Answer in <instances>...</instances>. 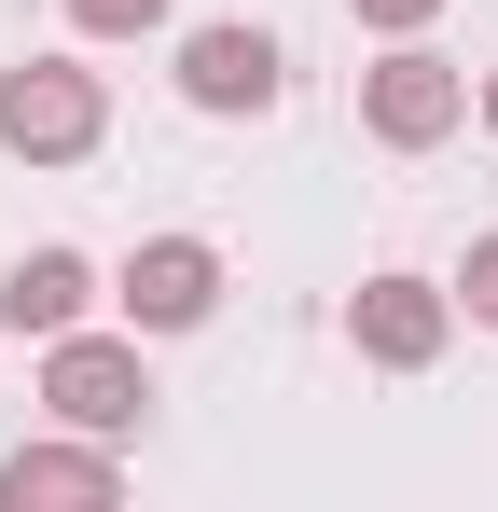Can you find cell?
<instances>
[{"label":"cell","mask_w":498,"mask_h":512,"mask_svg":"<svg viewBox=\"0 0 498 512\" xmlns=\"http://www.w3.org/2000/svg\"><path fill=\"white\" fill-rule=\"evenodd\" d=\"M443 291H457V319H471V333H498V236H471V250H457V277H443Z\"/></svg>","instance_id":"obj_10"},{"label":"cell","mask_w":498,"mask_h":512,"mask_svg":"<svg viewBox=\"0 0 498 512\" xmlns=\"http://www.w3.org/2000/svg\"><path fill=\"white\" fill-rule=\"evenodd\" d=\"M346 14H360V28H374V42H402V28H429V14H443V0H346Z\"/></svg>","instance_id":"obj_11"},{"label":"cell","mask_w":498,"mask_h":512,"mask_svg":"<svg viewBox=\"0 0 498 512\" xmlns=\"http://www.w3.org/2000/svg\"><path fill=\"white\" fill-rule=\"evenodd\" d=\"M111 499H125V443L97 429H28L0 457V512H111Z\"/></svg>","instance_id":"obj_7"},{"label":"cell","mask_w":498,"mask_h":512,"mask_svg":"<svg viewBox=\"0 0 498 512\" xmlns=\"http://www.w3.org/2000/svg\"><path fill=\"white\" fill-rule=\"evenodd\" d=\"M56 14H70L83 42H153V28L180 14V0H56Z\"/></svg>","instance_id":"obj_9"},{"label":"cell","mask_w":498,"mask_h":512,"mask_svg":"<svg viewBox=\"0 0 498 512\" xmlns=\"http://www.w3.org/2000/svg\"><path fill=\"white\" fill-rule=\"evenodd\" d=\"M97 305H111V277H97L70 236H42V250H14V263H0V333H14V346H56V333H83Z\"/></svg>","instance_id":"obj_8"},{"label":"cell","mask_w":498,"mask_h":512,"mask_svg":"<svg viewBox=\"0 0 498 512\" xmlns=\"http://www.w3.org/2000/svg\"><path fill=\"white\" fill-rule=\"evenodd\" d=\"M346 346H360L374 374H429V360L457 346V291L415 277V263H374V277L346 291Z\"/></svg>","instance_id":"obj_6"},{"label":"cell","mask_w":498,"mask_h":512,"mask_svg":"<svg viewBox=\"0 0 498 512\" xmlns=\"http://www.w3.org/2000/svg\"><path fill=\"white\" fill-rule=\"evenodd\" d=\"M42 416L56 429H97V443H139L153 429V360H139V333L111 319H83V333H56L42 346Z\"/></svg>","instance_id":"obj_1"},{"label":"cell","mask_w":498,"mask_h":512,"mask_svg":"<svg viewBox=\"0 0 498 512\" xmlns=\"http://www.w3.org/2000/svg\"><path fill=\"white\" fill-rule=\"evenodd\" d=\"M471 125H485V139H498V70H471Z\"/></svg>","instance_id":"obj_12"},{"label":"cell","mask_w":498,"mask_h":512,"mask_svg":"<svg viewBox=\"0 0 498 512\" xmlns=\"http://www.w3.org/2000/svg\"><path fill=\"white\" fill-rule=\"evenodd\" d=\"M277 97H291V42H277V28H249V14L180 28V111H208V125H263Z\"/></svg>","instance_id":"obj_4"},{"label":"cell","mask_w":498,"mask_h":512,"mask_svg":"<svg viewBox=\"0 0 498 512\" xmlns=\"http://www.w3.org/2000/svg\"><path fill=\"white\" fill-rule=\"evenodd\" d=\"M97 139H111V84L83 56H14L0 70V153L14 167H83Z\"/></svg>","instance_id":"obj_2"},{"label":"cell","mask_w":498,"mask_h":512,"mask_svg":"<svg viewBox=\"0 0 498 512\" xmlns=\"http://www.w3.org/2000/svg\"><path fill=\"white\" fill-rule=\"evenodd\" d=\"M111 319L139 346L208 333V319H222V250H208V236H139V250L111 263Z\"/></svg>","instance_id":"obj_5"},{"label":"cell","mask_w":498,"mask_h":512,"mask_svg":"<svg viewBox=\"0 0 498 512\" xmlns=\"http://www.w3.org/2000/svg\"><path fill=\"white\" fill-rule=\"evenodd\" d=\"M457 125H471V70H457L429 28H402V42L360 70V139H374V153H443Z\"/></svg>","instance_id":"obj_3"}]
</instances>
